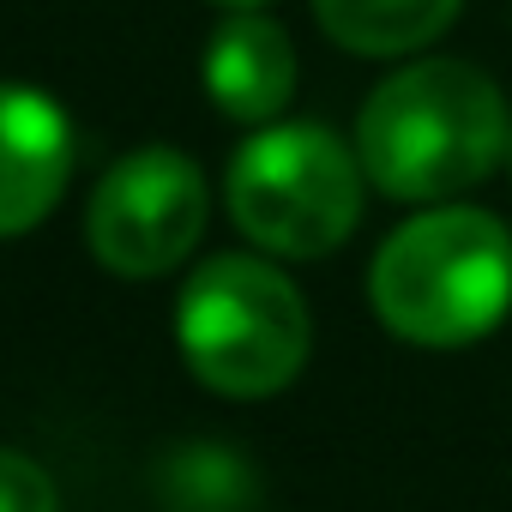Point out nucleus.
<instances>
[{
    "label": "nucleus",
    "mask_w": 512,
    "mask_h": 512,
    "mask_svg": "<svg viewBox=\"0 0 512 512\" xmlns=\"http://www.w3.org/2000/svg\"><path fill=\"white\" fill-rule=\"evenodd\" d=\"M512 145L500 85L470 61H410L356 115L362 175L404 205H446L470 193Z\"/></svg>",
    "instance_id": "1"
},
{
    "label": "nucleus",
    "mask_w": 512,
    "mask_h": 512,
    "mask_svg": "<svg viewBox=\"0 0 512 512\" xmlns=\"http://www.w3.org/2000/svg\"><path fill=\"white\" fill-rule=\"evenodd\" d=\"M368 302L416 350L482 344L512 314V229L482 205H434L374 253Z\"/></svg>",
    "instance_id": "2"
},
{
    "label": "nucleus",
    "mask_w": 512,
    "mask_h": 512,
    "mask_svg": "<svg viewBox=\"0 0 512 512\" xmlns=\"http://www.w3.org/2000/svg\"><path fill=\"white\" fill-rule=\"evenodd\" d=\"M175 338L187 368L223 398H272L308 362V302L296 284L253 260V253H217L205 260L175 308Z\"/></svg>",
    "instance_id": "3"
},
{
    "label": "nucleus",
    "mask_w": 512,
    "mask_h": 512,
    "mask_svg": "<svg viewBox=\"0 0 512 512\" xmlns=\"http://www.w3.org/2000/svg\"><path fill=\"white\" fill-rule=\"evenodd\" d=\"M362 157L314 121L253 133L229 157V217L247 241L284 260H320L362 223Z\"/></svg>",
    "instance_id": "4"
},
{
    "label": "nucleus",
    "mask_w": 512,
    "mask_h": 512,
    "mask_svg": "<svg viewBox=\"0 0 512 512\" xmlns=\"http://www.w3.org/2000/svg\"><path fill=\"white\" fill-rule=\"evenodd\" d=\"M205 211H211V193L199 163L181 157L175 145H145L97 181L85 229L109 272L163 278L199 247Z\"/></svg>",
    "instance_id": "5"
},
{
    "label": "nucleus",
    "mask_w": 512,
    "mask_h": 512,
    "mask_svg": "<svg viewBox=\"0 0 512 512\" xmlns=\"http://www.w3.org/2000/svg\"><path fill=\"white\" fill-rule=\"evenodd\" d=\"M73 175V127L49 91L0 85V241L37 229Z\"/></svg>",
    "instance_id": "6"
},
{
    "label": "nucleus",
    "mask_w": 512,
    "mask_h": 512,
    "mask_svg": "<svg viewBox=\"0 0 512 512\" xmlns=\"http://www.w3.org/2000/svg\"><path fill=\"white\" fill-rule=\"evenodd\" d=\"M205 91L229 121H247V127L272 121L296 91V49L284 25L266 13L223 19L205 49Z\"/></svg>",
    "instance_id": "7"
},
{
    "label": "nucleus",
    "mask_w": 512,
    "mask_h": 512,
    "mask_svg": "<svg viewBox=\"0 0 512 512\" xmlns=\"http://www.w3.org/2000/svg\"><path fill=\"white\" fill-rule=\"evenodd\" d=\"M458 7L464 0H314V19L338 49L386 61L428 49L458 19Z\"/></svg>",
    "instance_id": "8"
},
{
    "label": "nucleus",
    "mask_w": 512,
    "mask_h": 512,
    "mask_svg": "<svg viewBox=\"0 0 512 512\" xmlns=\"http://www.w3.org/2000/svg\"><path fill=\"white\" fill-rule=\"evenodd\" d=\"M0 512H61L49 470L7 446H0Z\"/></svg>",
    "instance_id": "9"
},
{
    "label": "nucleus",
    "mask_w": 512,
    "mask_h": 512,
    "mask_svg": "<svg viewBox=\"0 0 512 512\" xmlns=\"http://www.w3.org/2000/svg\"><path fill=\"white\" fill-rule=\"evenodd\" d=\"M217 7H229V13H260L266 0H217Z\"/></svg>",
    "instance_id": "10"
},
{
    "label": "nucleus",
    "mask_w": 512,
    "mask_h": 512,
    "mask_svg": "<svg viewBox=\"0 0 512 512\" xmlns=\"http://www.w3.org/2000/svg\"><path fill=\"white\" fill-rule=\"evenodd\" d=\"M506 163H512V145H506Z\"/></svg>",
    "instance_id": "11"
}]
</instances>
